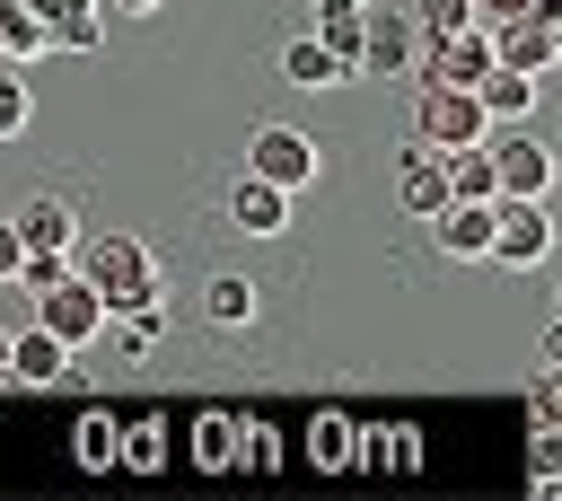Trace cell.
<instances>
[{
  "label": "cell",
  "instance_id": "6da1fadb",
  "mask_svg": "<svg viewBox=\"0 0 562 501\" xmlns=\"http://www.w3.org/2000/svg\"><path fill=\"white\" fill-rule=\"evenodd\" d=\"M483 264H509V272L553 264V193H492V246H483Z\"/></svg>",
  "mask_w": 562,
  "mask_h": 501
},
{
  "label": "cell",
  "instance_id": "7a4b0ae2",
  "mask_svg": "<svg viewBox=\"0 0 562 501\" xmlns=\"http://www.w3.org/2000/svg\"><path fill=\"white\" fill-rule=\"evenodd\" d=\"M70 272H79V281H88L105 308H123V299L158 290V264H149V246H140V237H123V229H114V237H97V246H88Z\"/></svg>",
  "mask_w": 562,
  "mask_h": 501
},
{
  "label": "cell",
  "instance_id": "3957f363",
  "mask_svg": "<svg viewBox=\"0 0 562 501\" xmlns=\"http://www.w3.org/2000/svg\"><path fill=\"white\" fill-rule=\"evenodd\" d=\"M422 97H413V141H430V149H465V141H483L492 132V114L474 105V88H430V79H413Z\"/></svg>",
  "mask_w": 562,
  "mask_h": 501
},
{
  "label": "cell",
  "instance_id": "277c9868",
  "mask_svg": "<svg viewBox=\"0 0 562 501\" xmlns=\"http://www.w3.org/2000/svg\"><path fill=\"white\" fill-rule=\"evenodd\" d=\"M246 176L299 193V185H316V141H307L299 123H255V132H246Z\"/></svg>",
  "mask_w": 562,
  "mask_h": 501
},
{
  "label": "cell",
  "instance_id": "5b68a950",
  "mask_svg": "<svg viewBox=\"0 0 562 501\" xmlns=\"http://www.w3.org/2000/svg\"><path fill=\"white\" fill-rule=\"evenodd\" d=\"M553 53H562V0H536V9L501 18V35H492V62L536 70V79H553Z\"/></svg>",
  "mask_w": 562,
  "mask_h": 501
},
{
  "label": "cell",
  "instance_id": "8992f818",
  "mask_svg": "<svg viewBox=\"0 0 562 501\" xmlns=\"http://www.w3.org/2000/svg\"><path fill=\"white\" fill-rule=\"evenodd\" d=\"M35 325H44L61 352H79V343H97V334H105V299H97L79 272H61L53 290H35Z\"/></svg>",
  "mask_w": 562,
  "mask_h": 501
},
{
  "label": "cell",
  "instance_id": "52a82bcc",
  "mask_svg": "<svg viewBox=\"0 0 562 501\" xmlns=\"http://www.w3.org/2000/svg\"><path fill=\"white\" fill-rule=\"evenodd\" d=\"M483 70H492V35H483V18L457 26V35H430V44L413 53V79H430V88H474Z\"/></svg>",
  "mask_w": 562,
  "mask_h": 501
},
{
  "label": "cell",
  "instance_id": "ba28073f",
  "mask_svg": "<svg viewBox=\"0 0 562 501\" xmlns=\"http://www.w3.org/2000/svg\"><path fill=\"white\" fill-rule=\"evenodd\" d=\"M483 158H492V193H553V149L527 123H509L501 141H483Z\"/></svg>",
  "mask_w": 562,
  "mask_h": 501
},
{
  "label": "cell",
  "instance_id": "9c48e42d",
  "mask_svg": "<svg viewBox=\"0 0 562 501\" xmlns=\"http://www.w3.org/2000/svg\"><path fill=\"white\" fill-rule=\"evenodd\" d=\"M413 53H422V35L404 9H360V79H404Z\"/></svg>",
  "mask_w": 562,
  "mask_h": 501
},
{
  "label": "cell",
  "instance_id": "30bf717a",
  "mask_svg": "<svg viewBox=\"0 0 562 501\" xmlns=\"http://www.w3.org/2000/svg\"><path fill=\"white\" fill-rule=\"evenodd\" d=\"M395 193H404L413 220H430V211L448 202V158H439L430 141H404V149H395Z\"/></svg>",
  "mask_w": 562,
  "mask_h": 501
},
{
  "label": "cell",
  "instance_id": "8fae6325",
  "mask_svg": "<svg viewBox=\"0 0 562 501\" xmlns=\"http://www.w3.org/2000/svg\"><path fill=\"white\" fill-rule=\"evenodd\" d=\"M228 229H237V237H281V229H290V193L263 185V176H237V185H228Z\"/></svg>",
  "mask_w": 562,
  "mask_h": 501
},
{
  "label": "cell",
  "instance_id": "7c38bea8",
  "mask_svg": "<svg viewBox=\"0 0 562 501\" xmlns=\"http://www.w3.org/2000/svg\"><path fill=\"white\" fill-rule=\"evenodd\" d=\"M536 88H544L536 70H509V62H492V70L474 79V105H483L492 123H527V114H536Z\"/></svg>",
  "mask_w": 562,
  "mask_h": 501
},
{
  "label": "cell",
  "instance_id": "4fadbf2b",
  "mask_svg": "<svg viewBox=\"0 0 562 501\" xmlns=\"http://www.w3.org/2000/svg\"><path fill=\"white\" fill-rule=\"evenodd\" d=\"M9 229H18L26 246H53V255H70V246H79V211H70L61 193H26Z\"/></svg>",
  "mask_w": 562,
  "mask_h": 501
},
{
  "label": "cell",
  "instance_id": "5bb4252c",
  "mask_svg": "<svg viewBox=\"0 0 562 501\" xmlns=\"http://www.w3.org/2000/svg\"><path fill=\"white\" fill-rule=\"evenodd\" d=\"M281 79H290V88H342V79H360V70L334 62L325 35H290V44H281Z\"/></svg>",
  "mask_w": 562,
  "mask_h": 501
},
{
  "label": "cell",
  "instance_id": "9a60e30c",
  "mask_svg": "<svg viewBox=\"0 0 562 501\" xmlns=\"http://www.w3.org/2000/svg\"><path fill=\"white\" fill-rule=\"evenodd\" d=\"M9 378L18 387H53V378H70V352L44 325H26V334H9Z\"/></svg>",
  "mask_w": 562,
  "mask_h": 501
},
{
  "label": "cell",
  "instance_id": "2e32d148",
  "mask_svg": "<svg viewBox=\"0 0 562 501\" xmlns=\"http://www.w3.org/2000/svg\"><path fill=\"white\" fill-rule=\"evenodd\" d=\"M44 53H53V26L26 0H0V62H44Z\"/></svg>",
  "mask_w": 562,
  "mask_h": 501
},
{
  "label": "cell",
  "instance_id": "e0dca14e",
  "mask_svg": "<svg viewBox=\"0 0 562 501\" xmlns=\"http://www.w3.org/2000/svg\"><path fill=\"white\" fill-rule=\"evenodd\" d=\"M202 316H211V325H246V316H255V281H246V272H211V281H202Z\"/></svg>",
  "mask_w": 562,
  "mask_h": 501
},
{
  "label": "cell",
  "instance_id": "ac0fdd59",
  "mask_svg": "<svg viewBox=\"0 0 562 501\" xmlns=\"http://www.w3.org/2000/svg\"><path fill=\"white\" fill-rule=\"evenodd\" d=\"M404 18H413V35L430 44V35H457V26H474V0H413Z\"/></svg>",
  "mask_w": 562,
  "mask_h": 501
},
{
  "label": "cell",
  "instance_id": "d6986e66",
  "mask_svg": "<svg viewBox=\"0 0 562 501\" xmlns=\"http://www.w3.org/2000/svg\"><path fill=\"white\" fill-rule=\"evenodd\" d=\"M105 44V9H70V18H53V53H97Z\"/></svg>",
  "mask_w": 562,
  "mask_h": 501
},
{
  "label": "cell",
  "instance_id": "ffe728a7",
  "mask_svg": "<svg viewBox=\"0 0 562 501\" xmlns=\"http://www.w3.org/2000/svg\"><path fill=\"white\" fill-rule=\"evenodd\" d=\"M26 114H35V105H26V79H18V62H0V141H18Z\"/></svg>",
  "mask_w": 562,
  "mask_h": 501
},
{
  "label": "cell",
  "instance_id": "44dd1931",
  "mask_svg": "<svg viewBox=\"0 0 562 501\" xmlns=\"http://www.w3.org/2000/svg\"><path fill=\"white\" fill-rule=\"evenodd\" d=\"M316 35L334 44V62H351V70H360V9H342V18H316Z\"/></svg>",
  "mask_w": 562,
  "mask_h": 501
},
{
  "label": "cell",
  "instance_id": "7402d4cb",
  "mask_svg": "<svg viewBox=\"0 0 562 501\" xmlns=\"http://www.w3.org/2000/svg\"><path fill=\"white\" fill-rule=\"evenodd\" d=\"M553 422H562V396H553V369H544V378L527 387V431H536V439H553Z\"/></svg>",
  "mask_w": 562,
  "mask_h": 501
},
{
  "label": "cell",
  "instance_id": "603a6c76",
  "mask_svg": "<svg viewBox=\"0 0 562 501\" xmlns=\"http://www.w3.org/2000/svg\"><path fill=\"white\" fill-rule=\"evenodd\" d=\"M79 457H88V466H105V457H114V422H105V413H88V422H79Z\"/></svg>",
  "mask_w": 562,
  "mask_h": 501
},
{
  "label": "cell",
  "instance_id": "cb8c5ba5",
  "mask_svg": "<svg viewBox=\"0 0 562 501\" xmlns=\"http://www.w3.org/2000/svg\"><path fill=\"white\" fill-rule=\"evenodd\" d=\"M342 448H351V439H342V422H316V457H325V466H342Z\"/></svg>",
  "mask_w": 562,
  "mask_h": 501
},
{
  "label": "cell",
  "instance_id": "d4e9b609",
  "mask_svg": "<svg viewBox=\"0 0 562 501\" xmlns=\"http://www.w3.org/2000/svg\"><path fill=\"white\" fill-rule=\"evenodd\" d=\"M18 255H26V237H18V229H9V220H0V281H9V272H18Z\"/></svg>",
  "mask_w": 562,
  "mask_h": 501
},
{
  "label": "cell",
  "instance_id": "484cf974",
  "mask_svg": "<svg viewBox=\"0 0 562 501\" xmlns=\"http://www.w3.org/2000/svg\"><path fill=\"white\" fill-rule=\"evenodd\" d=\"M26 9H35L44 26H53V18H70V9H97V0H26Z\"/></svg>",
  "mask_w": 562,
  "mask_h": 501
},
{
  "label": "cell",
  "instance_id": "4316f807",
  "mask_svg": "<svg viewBox=\"0 0 562 501\" xmlns=\"http://www.w3.org/2000/svg\"><path fill=\"white\" fill-rule=\"evenodd\" d=\"M518 9H536V0H474V18H518Z\"/></svg>",
  "mask_w": 562,
  "mask_h": 501
},
{
  "label": "cell",
  "instance_id": "83f0119b",
  "mask_svg": "<svg viewBox=\"0 0 562 501\" xmlns=\"http://www.w3.org/2000/svg\"><path fill=\"white\" fill-rule=\"evenodd\" d=\"M97 9H123V18H149V9H167V0H97Z\"/></svg>",
  "mask_w": 562,
  "mask_h": 501
},
{
  "label": "cell",
  "instance_id": "f1b7e54d",
  "mask_svg": "<svg viewBox=\"0 0 562 501\" xmlns=\"http://www.w3.org/2000/svg\"><path fill=\"white\" fill-rule=\"evenodd\" d=\"M342 9H369V0H316V18H342Z\"/></svg>",
  "mask_w": 562,
  "mask_h": 501
},
{
  "label": "cell",
  "instance_id": "f546056e",
  "mask_svg": "<svg viewBox=\"0 0 562 501\" xmlns=\"http://www.w3.org/2000/svg\"><path fill=\"white\" fill-rule=\"evenodd\" d=\"M0 378H9V325H0Z\"/></svg>",
  "mask_w": 562,
  "mask_h": 501
}]
</instances>
